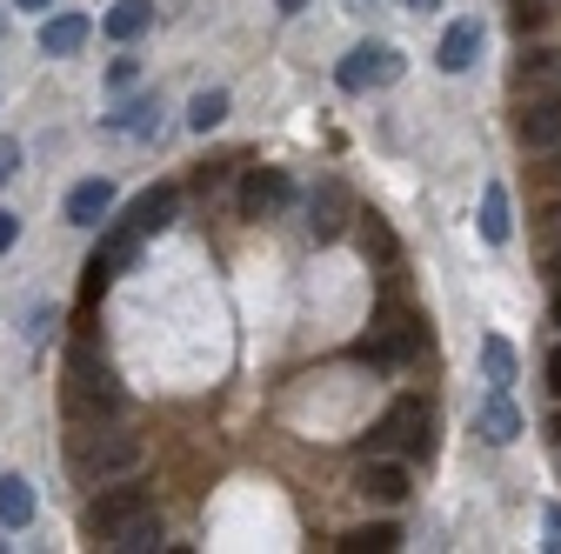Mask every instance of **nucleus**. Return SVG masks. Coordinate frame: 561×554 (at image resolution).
<instances>
[{"instance_id":"7c9ffc66","label":"nucleus","mask_w":561,"mask_h":554,"mask_svg":"<svg viewBox=\"0 0 561 554\" xmlns=\"http://www.w3.org/2000/svg\"><path fill=\"white\" fill-rule=\"evenodd\" d=\"M408 8H414V14H435V8H442V0H408Z\"/></svg>"},{"instance_id":"4468645a","label":"nucleus","mask_w":561,"mask_h":554,"mask_svg":"<svg viewBox=\"0 0 561 554\" xmlns=\"http://www.w3.org/2000/svg\"><path fill=\"white\" fill-rule=\"evenodd\" d=\"M508 234H515L508 187H502V181H488V187H481V241H488V247H508Z\"/></svg>"},{"instance_id":"9d476101","label":"nucleus","mask_w":561,"mask_h":554,"mask_svg":"<svg viewBox=\"0 0 561 554\" xmlns=\"http://www.w3.org/2000/svg\"><path fill=\"white\" fill-rule=\"evenodd\" d=\"M355 488H362L368 501L394 508V501H408V468H401V461H388V454H375V461L355 474Z\"/></svg>"},{"instance_id":"f3484780","label":"nucleus","mask_w":561,"mask_h":554,"mask_svg":"<svg viewBox=\"0 0 561 554\" xmlns=\"http://www.w3.org/2000/svg\"><path fill=\"white\" fill-rule=\"evenodd\" d=\"M27 521H34V488H27L21 474H0V528L21 534Z\"/></svg>"},{"instance_id":"a878e982","label":"nucleus","mask_w":561,"mask_h":554,"mask_svg":"<svg viewBox=\"0 0 561 554\" xmlns=\"http://www.w3.org/2000/svg\"><path fill=\"white\" fill-rule=\"evenodd\" d=\"M134 74H140V60H127V54H121V60L107 67V88H134Z\"/></svg>"},{"instance_id":"7ed1b4c3","label":"nucleus","mask_w":561,"mask_h":554,"mask_svg":"<svg viewBox=\"0 0 561 554\" xmlns=\"http://www.w3.org/2000/svg\"><path fill=\"white\" fill-rule=\"evenodd\" d=\"M401 67H408V60H401L388 41H362L355 54L334 67V81H341V94H368V88H394Z\"/></svg>"},{"instance_id":"c9c22d12","label":"nucleus","mask_w":561,"mask_h":554,"mask_svg":"<svg viewBox=\"0 0 561 554\" xmlns=\"http://www.w3.org/2000/svg\"><path fill=\"white\" fill-rule=\"evenodd\" d=\"M554 327H561V295H554Z\"/></svg>"},{"instance_id":"ddd939ff","label":"nucleus","mask_w":561,"mask_h":554,"mask_svg":"<svg viewBox=\"0 0 561 554\" xmlns=\"http://www.w3.org/2000/svg\"><path fill=\"white\" fill-rule=\"evenodd\" d=\"M107 215H114V187L107 181H81L67 194V228H101Z\"/></svg>"},{"instance_id":"e433bc0d","label":"nucleus","mask_w":561,"mask_h":554,"mask_svg":"<svg viewBox=\"0 0 561 554\" xmlns=\"http://www.w3.org/2000/svg\"><path fill=\"white\" fill-rule=\"evenodd\" d=\"M554 174H561V148H554Z\"/></svg>"},{"instance_id":"c756f323","label":"nucleus","mask_w":561,"mask_h":554,"mask_svg":"<svg viewBox=\"0 0 561 554\" xmlns=\"http://www.w3.org/2000/svg\"><path fill=\"white\" fill-rule=\"evenodd\" d=\"M548 388H554V401H561V348L548 355Z\"/></svg>"},{"instance_id":"c85d7f7f","label":"nucleus","mask_w":561,"mask_h":554,"mask_svg":"<svg viewBox=\"0 0 561 554\" xmlns=\"http://www.w3.org/2000/svg\"><path fill=\"white\" fill-rule=\"evenodd\" d=\"M548 547L561 554V508H548Z\"/></svg>"},{"instance_id":"412c9836","label":"nucleus","mask_w":561,"mask_h":554,"mask_svg":"<svg viewBox=\"0 0 561 554\" xmlns=\"http://www.w3.org/2000/svg\"><path fill=\"white\" fill-rule=\"evenodd\" d=\"M481 374H488V388H508V381H515V348H508L502 334L481 341Z\"/></svg>"},{"instance_id":"6ab92c4d","label":"nucleus","mask_w":561,"mask_h":554,"mask_svg":"<svg viewBox=\"0 0 561 554\" xmlns=\"http://www.w3.org/2000/svg\"><path fill=\"white\" fill-rule=\"evenodd\" d=\"M388 547H401V528L394 521H375V528L341 534V554H388Z\"/></svg>"},{"instance_id":"f704fd0d","label":"nucleus","mask_w":561,"mask_h":554,"mask_svg":"<svg viewBox=\"0 0 561 554\" xmlns=\"http://www.w3.org/2000/svg\"><path fill=\"white\" fill-rule=\"evenodd\" d=\"M548 435H554V448H561V414H554V422H548Z\"/></svg>"},{"instance_id":"39448f33","label":"nucleus","mask_w":561,"mask_h":554,"mask_svg":"<svg viewBox=\"0 0 561 554\" xmlns=\"http://www.w3.org/2000/svg\"><path fill=\"white\" fill-rule=\"evenodd\" d=\"M288 200H295V181L280 174V168H248V174H241V194H234L241 221H274Z\"/></svg>"},{"instance_id":"dca6fc26","label":"nucleus","mask_w":561,"mask_h":554,"mask_svg":"<svg viewBox=\"0 0 561 554\" xmlns=\"http://www.w3.org/2000/svg\"><path fill=\"white\" fill-rule=\"evenodd\" d=\"M88 14H54L47 27H41V54H54V60H67V54H81L88 47Z\"/></svg>"},{"instance_id":"b1692460","label":"nucleus","mask_w":561,"mask_h":554,"mask_svg":"<svg viewBox=\"0 0 561 554\" xmlns=\"http://www.w3.org/2000/svg\"><path fill=\"white\" fill-rule=\"evenodd\" d=\"M54 327H60V308H27V341H34V348H41Z\"/></svg>"},{"instance_id":"f03ea898","label":"nucleus","mask_w":561,"mask_h":554,"mask_svg":"<svg viewBox=\"0 0 561 554\" xmlns=\"http://www.w3.org/2000/svg\"><path fill=\"white\" fill-rule=\"evenodd\" d=\"M140 468V435H127V428H88V435H75V474L81 481H121V474H134Z\"/></svg>"},{"instance_id":"bb28decb","label":"nucleus","mask_w":561,"mask_h":554,"mask_svg":"<svg viewBox=\"0 0 561 554\" xmlns=\"http://www.w3.org/2000/svg\"><path fill=\"white\" fill-rule=\"evenodd\" d=\"M368 247H375V254H381V261H394V241H388V228H381V221H375V215H368Z\"/></svg>"},{"instance_id":"cd10ccee","label":"nucleus","mask_w":561,"mask_h":554,"mask_svg":"<svg viewBox=\"0 0 561 554\" xmlns=\"http://www.w3.org/2000/svg\"><path fill=\"white\" fill-rule=\"evenodd\" d=\"M21 241V215H8V207H0V254H8Z\"/></svg>"},{"instance_id":"a211bd4d","label":"nucleus","mask_w":561,"mask_h":554,"mask_svg":"<svg viewBox=\"0 0 561 554\" xmlns=\"http://www.w3.org/2000/svg\"><path fill=\"white\" fill-rule=\"evenodd\" d=\"M148 27H154V0H121L107 14V41H140Z\"/></svg>"},{"instance_id":"72a5a7b5","label":"nucleus","mask_w":561,"mask_h":554,"mask_svg":"<svg viewBox=\"0 0 561 554\" xmlns=\"http://www.w3.org/2000/svg\"><path fill=\"white\" fill-rule=\"evenodd\" d=\"M548 274H554V281H561V247H554V254H548Z\"/></svg>"},{"instance_id":"2f4dec72","label":"nucleus","mask_w":561,"mask_h":554,"mask_svg":"<svg viewBox=\"0 0 561 554\" xmlns=\"http://www.w3.org/2000/svg\"><path fill=\"white\" fill-rule=\"evenodd\" d=\"M280 14H308V0H280Z\"/></svg>"},{"instance_id":"2eb2a0df","label":"nucleus","mask_w":561,"mask_h":554,"mask_svg":"<svg viewBox=\"0 0 561 554\" xmlns=\"http://www.w3.org/2000/svg\"><path fill=\"white\" fill-rule=\"evenodd\" d=\"M107 547H114V554H154V547H161V508H140L127 528L107 534Z\"/></svg>"},{"instance_id":"1a4fd4ad","label":"nucleus","mask_w":561,"mask_h":554,"mask_svg":"<svg viewBox=\"0 0 561 554\" xmlns=\"http://www.w3.org/2000/svg\"><path fill=\"white\" fill-rule=\"evenodd\" d=\"M347 228V187L341 181H321L314 194H308V234L314 241H334Z\"/></svg>"},{"instance_id":"f8f14e48","label":"nucleus","mask_w":561,"mask_h":554,"mask_svg":"<svg viewBox=\"0 0 561 554\" xmlns=\"http://www.w3.org/2000/svg\"><path fill=\"white\" fill-rule=\"evenodd\" d=\"M474 428H481V441H488V448H508V441L522 435V414H515L508 388H495V394L481 401V422H474Z\"/></svg>"},{"instance_id":"423d86ee","label":"nucleus","mask_w":561,"mask_h":554,"mask_svg":"<svg viewBox=\"0 0 561 554\" xmlns=\"http://www.w3.org/2000/svg\"><path fill=\"white\" fill-rule=\"evenodd\" d=\"M140 508H154V501H148V488H134V481H114L107 495H94V501H88V515H81V521H88V534H101V541H107V534H114V528H127Z\"/></svg>"},{"instance_id":"393cba45","label":"nucleus","mask_w":561,"mask_h":554,"mask_svg":"<svg viewBox=\"0 0 561 554\" xmlns=\"http://www.w3.org/2000/svg\"><path fill=\"white\" fill-rule=\"evenodd\" d=\"M21 174V141H8V134H0V187H8Z\"/></svg>"},{"instance_id":"0eeeda50","label":"nucleus","mask_w":561,"mask_h":554,"mask_svg":"<svg viewBox=\"0 0 561 554\" xmlns=\"http://www.w3.org/2000/svg\"><path fill=\"white\" fill-rule=\"evenodd\" d=\"M515 134H522L528 154H554V148H561V88H554V94H535V101L522 107V127H515Z\"/></svg>"},{"instance_id":"473e14b6","label":"nucleus","mask_w":561,"mask_h":554,"mask_svg":"<svg viewBox=\"0 0 561 554\" xmlns=\"http://www.w3.org/2000/svg\"><path fill=\"white\" fill-rule=\"evenodd\" d=\"M14 8H34V14H47V8H54V0H14Z\"/></svg>"},{"instance_id":"20e7f679","label":"nucleus","mask_w":561,"mask_h":554,"mask_svg":"<svg viewBox=\"0 0 561 554\" xmlns=\"http://www.w3.org/2000/svg\"><path fill=\"white\" fill-rule=\"evenodd\" d=\"M368 448L375 454H428V407H421V401H394L388 414H381V422L368 428Z\"/></svg>"},{"instance_id":"4be33fe9","label":"nucleus","mask_w":561,"mask_h":554,"mask_svg":"<svg viewBox=\"0 0 561 554\" xmlns=\"http://www.w3.org/2000/svg\"><path fill=\"white\" fill-rule=\"evenodd\" d=\"M221 120H228V88H201V94L187 101V127H194V134L221 127Z\"/></svg>"},{"instance_id":"6e6552de","label":"nucleus","mask_w":561,"mask_h":554,"mask_svg":"<svg viewBox=\"0 0 561 554\" xmlns=\"http://www.w3.org/2000/svg\"><path fill=\"white\" fill-rule=\"evenodd\" d=\"M174 207H181V187H148V194H134V207H127V228L148 241V234H161L168 221H174Z\"/></svg>"},{"instance_id":"5701e85b","label":"nucleus","mask_w":561,"mask_h":554,"mask_svg":"<svg viewBox=\"0 0 561 554\" xmlns=\"http://www.w3.org/2000/svg\"><path fill=\"white\" fill-rule=\"evenodd\" d=\"M522 88H561V54H528L522 60Z\"/></svg>"},{"instance_id":"f257e3e1","label":"nucleus","mask_w":561,"mask_h":554,"mask_svg":"<svg viewBox=\"0 0 561 554\" xmlns=\"http://www.w3.org/2000/svg\"><path fill=\"white\" fill-rule=\"evenodd\" d=\"M121 401L127 394H121L114 368L94 361V348H75V361H67V414H75L81 428H94V422H114Z\"/></svg>"},{"instance_id":"9b49d317","label":"nucleus","mask_w":561,"mask_h":554,"mask_svg":"<svg viewBox=\"0 0 561 554\" xmlns=\"http://www.w3.org/2000/svg\"><path fill=\"white\" fill-rule=\"evenodd\" d=\"M474 54H481V21H455L442 34V47H435V67H442V74H468Z\"/></svg>"},{"instance_id":"aec40b11","label":"nucleus","mask_w":561,"mask_h":554,"mask_svg":"<svg viewBox=\"0 0 561 554\" xmlns=\"http://www.w3.org/2000/svg\"><path fill=\"white\" fill-rule=\"evenodd\" d=\"M107 127L114 134H140V141H148V134L161 127V101H127L121 114H107Z\"/></svg>"}]
</instances>
